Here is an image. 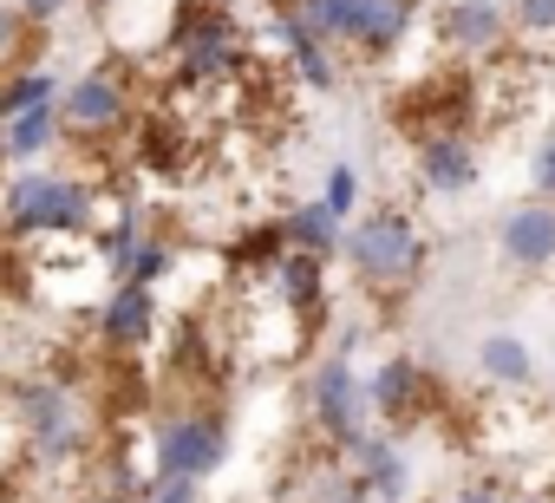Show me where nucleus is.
Wrapping results in <instances>:
<instances>
[{
  "label": "nucleus",
  "instance_id": "f257e3e1",
  "mask_svg": "<svg viewBox=\"0 0 555 503\" xmlns=\"http://www.w3.org/2000/svg\"><path fill=\"white\" fill-rule=\"evenodd\" d=\"M170 47H177V73L190 86H209V79H229L242 66V27L222 0H183L170 14Z\"/></svg>",
  "mask_w": 555,
  "mask_h": 503
},
{
  "label": "nucleus",
  "instance_id": "f03ea898",
  "mask_svg": "<svg viewBox=\"0 0 555 503\" xmlns=\"http://www.w3.org/2000/svg\"><path fill=\"white\" fill-rule=\"evenodd\" d=\"M347 256H353V275L379 295L405 288L425 262V242H418V222L405 209H373L353 235H347Z\"/></svg>",
  "mask_w": 555,
  "mask_h": 503
},
{
  "label": "nucleus",
  "instance_id": "7ed1b4c3",
  "mask_svg": "<svg viewBox=\"0 0 555 503\" xmlns=\"http://www.w3.org/2000/svg\"><path fill=\"white\" fill-rule=\"evenodd\" d=\"M8 229L14 235H86L92 229V183L27 170L8 183Z\"/></svg>",
  "mask_w": 555,
  "mask_h": 503
},
{
  "label": "nucleus",
  "instance_id": "20e7f679",
  "mask_svg": "<svg viewBox=\"0 0 555 503\" xmlns=\"http://www.w3.org/2000/svg\"><path fill=\"white\" fill-rule=\"evenodd\" d=\"M14 405H21V418H27V444H34L40 464H73V457H86L92 431H86V405H79L73 386H60V379H21Z\"/></svg>",
  "mask_w": 555,
  "mask_h": 503
},
{
  "label": "nucleus",
  "instance_id": "39448f33",
  "mask_svg": "<svg viewBox=\"0 0 555 503\" xmlns=\"http://www.w3.org/2000/svg\"><path fill=\"white\" fill-rule=\"evenodd\" d=\"M229 438H222V418L216 412H170L157 425V477H209L222 464Z\"/></svg>",
  "mask_w": 555,
  "mask_h": 503
},
{
  "label": "nucleus",
  "instance_id": "423d86ee",
  "mask_svg": "<svg viewBox=\"0 0 555 503\" xmlns=\"http://www.w3.org/2000/svg\"><path fill=\"white\" fill-rule=\"evenodd\" d=\"M125 125H131V92H125L118 73H86L79 86H66V99H60V131L66 138L99 144V138H118Z\"/></svg>",
  "mask_w": 555,
  "mask_h": 503
},
{
  "label": "nucleus",
  "instance_id": "0eeeda50",
  "mask_svg": "<svg viewBox=\"0 0 555 503\" xmlns=\"http://www.w3.org/2000/svg\"><path fill=\"white\" fill-rule=\"evenodd\" d=\"M366 405H373V392H366V379H360L347 360H327V366L314 373V425H321L334 444H353V438L366 431Z\"/></svg>",
  "mask_w": 555,
  "mask_h": 503
},
{
  "label": "nucleus",
  "instance_id": "6e6552de",
  "mask_svg": "<svg viewBox=\"0 0 555 503\" xmlns=\"http://www.w3.org/2000/svg\"><path fill=\"white\" fill-rule=\"evenodd\" d=\"M99 334H105L112 353L151 347V334H157V295H151L144 282H118L112 301H105V314H99Z\"/></svg>",
  "mask_w": 555,
  "mask_h": 503
},
{
  "label": "nucleus",
  "instance_id": "1a4fd4ad",
  "mask_svg": "<svg viewBox=\"0 0 555 503\" xmlns=\"http://www.w3.org/2000/svg\"><path fill=\"white\" fill-rule=\"evenodd\" d=\"M366 392H373V412H386L392 425H405V418H418V412H431V405H438L431 373H425V366H412V360H386V366L366 379Z\"/></svg>",
  "mask_w": 555,
  "mask_h": 503
},
{
  "label": "nucleus",
  "instance_id": "9d476101",
  "mask_svg": "<svg viewBox=\"0 0 555 503\" xmlns=\"http://www.w3.org/2000/svg\"><path fill=\"white\" fill-rule=\"evenodd\" d=\"M503 34H509V14L496 0H451V8H438V40L457 53H490L503 47Z\"/></svg>",
  "mask_w": 555,
  "mask_h": 503
},
{
  "label": "nucleus",
  "instance_id": "9b49d317",
  "mask_svg": "<svg viewBox=\"0 0 555 503\" xmlns=\"http://www.w3.org/2000/svg\"><path fill=\"white\" fill-rule=\"evenodd\" d=\"M503 256L516 269H548L555 262V203H522L503 216Z\"/></svg>",
  "mask_w": 555,
  "mask_h": 503
},
{
  "label": "nucleus",
  "instance_id": "f8f14e48",
  "mask_svg": "<svg viewBox=\"0 0 555 503\" xmlns=\"http://www.w3.org/2000/svg\"><path fill=\"white\" fill-rule=\"evenodd\" d=\"M274 295H282V308H295L301 321H314V314H321V301H327L321 256H301V248H288V256L274 262Z\"/></svg>",
  "mask_w": 555,
  "mask_h": 503
},
{
  "label": "nucleus",
  "instance_id": "ddd939ff",
  "mask_svg": "<svg viewBox=\"0 0 555 503\" xmlns=\"http://www.w3.org/2000/svg\"><path fill=\"white\" fill-rule=\"evenodd\" d=\"M282 14H295L314 40H327V47H347V40H360V21H366V0H288Z\"/></svg>",
  "mask_w": 555,
  "mask_h": 503
},
{
  "label": "nucleus",
  "instance_id": "4468645a",
  "mask_svg": "<svg viewBox=\"0 0 555 503\" xmlns=\"http://www.w3.org/2000/svg\"><path fill=\"white\" fill-rule=\"evenodd\" d=\"M418 164H425V183L431 190H470L477 183V151L464 144V138H425L418 144Z\"/></svg>",
  "mask_w": 555,
  "mask_h": 503
},
{
  "label": "nucleus",
  "instance_id": "2eb2a0df",
  "mask_svg": "<svg viewBox=\"0 0 555 503\" xmlns=\"http://www.w3.org/2000/svg\"><path fill=\"white\" fill-rule=\"evenodd\" d=\"M282 229H288V248H301V256H321V262L347 242V229H340V216H334L327 203H295V209L282 216Z\"/></svg>",
  "mask_w": 555,
  "mask_h": 503
},
{
  "label": "nucleus",
  "instance_id": "dca6fc26",
  "mask_svg": "<svg viewBox=\"0 0 555 503\" xmlns=\"http://www.w3.org/2000/svg\"><path fill=\"white\" fill-rule=\"evenodd\" d=\"M412 34V0H366V21H360V53H373V60H386L399 40Z\"/></svg>",
  "mask_w": 555,
  "mask_h": 503
},
{
  "label": "nucleus",
  "instance_id": "f3484780",
  "mask_svg": "<svg viewBox=\"0 0 555 503\" xmlns=\"http://www.w3.org/2000/svg\"><path fill=\"white\" fill-rule=\"evenodd\" d=\"M53 138H60V112H53V105H27L21 118L0 125V151H8V157H34V151H47Z\"/></svg>",
  "mask_w": 555,
  "mask_h": 503
},
{
  "label": "nucleus",
  "instance_id": "a211bd4d",
  "mask_svg": "<svg viewBox=\"0 0 555 503\" xmlns=\"http://www.w3.org/2000/svg\"><path fill=\"white\" fill-rule=\"evenodd\" d=\"M477 360H483V379H496V386H529V373H535V360L516 334H490L477 347Z\"/></svg>",
  "mask_w": 555,
  "mask_h": 503
},
{
  "label": "nucleus",
  "instance_id": "6ab92c4d",
  "mask_svg": "<svg viewBox=\"0 0 555 503\" xmlns=\"http://www.w3.org/2000/svg\"><path fill=\"white\" fill-rule=\"evenodd\" d=\"M27 105H53V79L47 73H14L8 86H0V125L21 118Z\"/></svg>",
  "mask_w": 555,
  "mask_h": 503
},
{
  "label": "nucleus",
  "instance_id": "aec40b11",
  "mask_svg": "<svg viewBox=\"0 0 555 503\" xmlns=\"http://www.w3.org/2000/svg\"><path fill=\"white\" fill-rule=\"evenodd\" d=\"M321 203H327L334 216H347V209L360 203V177H353L347 164H334V170H327V196H321Z\"/></svg>",
  "mask_w": 555,
  "mask_h": 503
},
{
  "label": "nucleus",
  "instance_id": "412c9836",
  "mask_svg": "<svg viewBox=\"0 0 555 503\" xmlns=\"http://www.w3.org/2000/svg\"><path fill=\"white\" fill-rule=\"evenodd\" d=\"M509 21H516L522 34H555V0H516Z\"/></svg>",
  "mask_w": 555,
  "mask_h": 503
},
{
  "label": "nucleus",
  "instance_id": "4be33fe9",
  "mask_svg": "<svg viewBox=\"0 0 555 503\" xmlns=\"http://www.w3.org/2000/svg\"><path fill=\"white\" fill-rule=\"evenodd\" d=\"M529 183H535V196H542V203H555V138H542V144H535Z\"/></svg>",
  "mask_w": 555,
  "mask_h": 503
},
{
  "label": "nucleus",
  "instance_id": "5701e85b",
  "mask_svg": "<svg viewBox=\"0 0 555 503\" xmlns=\"http://www.w3.org/2000/svg\"><path fill=\"white\" fill-rule=\"evenodd\" d=\"M27 40V14L21 8H8V0H0V53H14Z\"/></svg>",
  "mask_w": 555,
  "mask_h": 503
},
{
  "label": "nucleus",
  "instance_id": "b1692460",
  "mask_svg": "<svg viewBox=\"0 0 555 503\" xmlns=\"http://www.w3.org/2000/svg\"><path fill=\"white\" fill-rule=\"evenodd\" d=\"M151 503H196V477H170Z\"/></svg>",
  "mask_w": 555,
  "mask_h": 503
},
{
  "label": "nucleus",
  "instance_id": "393cba45",
  "mask_svg": "<svg viewBox=\"0 0 555 503\" xmlns=\"http://www.w3.org/2000/svg\"><path fill=\"white\" fill-rule=\"evenodd\" d=\"M8 8H21L27 21H60V8H66V0H8Z\"/></svg>",
  "mask_w": 555,
  "mask_h": 503
},
{
  "label": "nucleus",
  "instance_id": "a878e982",
  "mask_svg": "<svg viewBox=\"0 0 555 503\" xmlns=\"http://www.w3.org/2000/svg\"><path fill=\"white\" fill-rule=\"evenodd\" d=\"M451 503H503V490H490V483H470V490H457Z\"/></svg>",
  "mask_w": 555,
  "mask_h": 503
},
{
  "label": "nucleus",
  "instance_id": "bb28decb",
  "mask_svg": "<svg viewBox=\"0 0 555 503\" xmlns=\"http://www.w3.org/2000/svg\"><path fill=\"white\" fill-rule=\"evenodd\" d=\"M503 503H535V496H503Z\"/></svg>",
  "mask_w": 555,
  "mask_h": 503
},
{
  "label": "nucleus",
  "instance_id": "cd10ccee",
  "mask_svg": "<svg viewBox=\"0 0 555 503\" xmlns=\"http://www.w3.org/2000/svg\"><path fill=\"white\" fill-rule=\"evenodd\" d=\"M92 8H112V0H92Z\"/></svg>",
  "mask_w": 555,
  "mask_h": 503
}]
</instances>
